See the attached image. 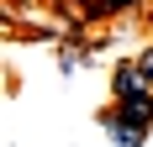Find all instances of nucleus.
<instances>
[{"label":"nucleus","instance_id":"obj_3","mask_svg":"<svg viewBox=\"0 0 153 147\" xmlns=\"http://www.w3.org/2000/svg\"><path fill=\"white\" fill-rule=\"evenodd\" d=\"M137 0H95L90 5V16H122V11H132Z\"/></svg>","mask_w":153,"mask_h":147},{"label":"nucleus","instance_id":"obj_1","mask_svg":"<svg viewBox=\"0 0 153 147\" xmlns=\"http://www.w3.org/2000/svg\"><path fill=\"white\" fill-rule=\"evenodd\" d=\"M116 116H122V121H132V126H153V89L116 95Z\"/></svg>","mask_w":153,"mask_h":147},{"label":"nucleus","instance_id":"obj_2","mask_svg":"<svg viewBox=\"0 0 153 147\" xmlns=\"http://www.w3.org/2000/svg\"><path fill=\"white\" fill-rule=\"evenodd\" d=\"M137 89H153L148 74H143V63H137V58L116 63V74H111V95H137Z\"/></svg>","mask_w":153,"mask_h":147},{"label":"nucleus","instance_id":"obj_4","mask_svg":"<svg viewBox=\"0 0 153 147\" xmlns=\"http://www.w3.org/2000/svg\"><path fill=\"white\" fill-rule=\"evenodd\" d=\"M137 63H143V74H148V84H153V47H143V53H137Z\"/></svg>","mask_w":153,"mask_h":147}]
</instances>
